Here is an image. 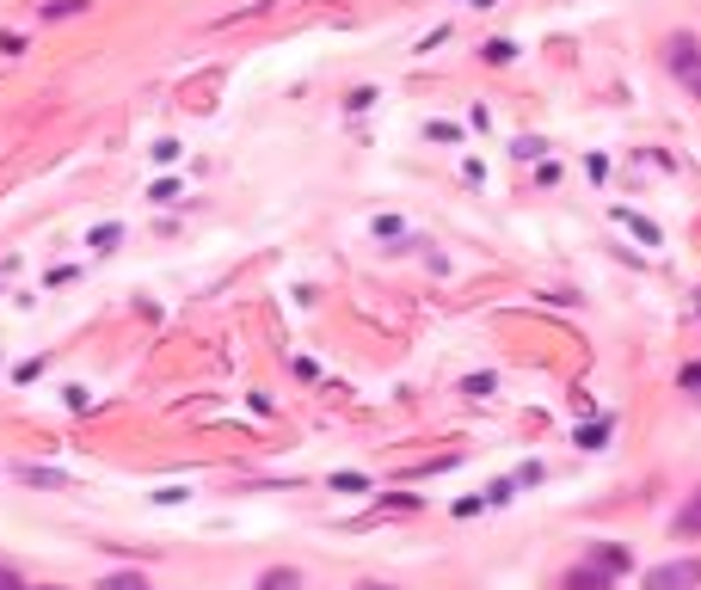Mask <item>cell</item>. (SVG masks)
<instances>
[{
    "label": "cell",
    "mask_w": 701,
    "mask_h": 590,
    "mask_svg": "<svg viewBox=\"0 0 701 590\" xmlns=\"http://www.w3.org/2000/svg\"><path fill=\"white\" fill-rule=\"evenodd\" d=\"M462 393H474V400H480V393H492V376H468Z\"/></svg>",
    "instance_id": "cell-13"
},
{
    "label": "cell",
    "mask_w": 701,
    "mask_h": 590,
    "mask_svg": "<svg viewBox=\"0 0 701 590\" xmlns=\"http://www.w3.org/2000/svg\"><path fill=\"white\" fill-rule=\"evenodd\" d=\"M511 492H517L511 480H492V486H487V499H480V504H511Z\"/></svg>",
    "instance_id": "cell-10"
},
{
    "label": "cell",
    "mask_w": 701,
    "mask_h": 590,
    "mask_svg": "<svg viewBox=\"0 0 701 590\" xmlns=\"http://www.w3.org/2000/svg\"><path fill=\"white\" fill-rule=\"evenodd\" d=\"M259 590H302V572H296V566H271V572L259 578Z\"/></svg>",
    "instance_id": "cell-6"
},
{
    "label": "cell",
    "mask_w": 701,
    "mask_h": 590,
    "mask_svg": "<svg viewBox=\"0 0 701 590\" xmlns=\"http://www.w3.org/2000/svg\"><path fill=\"white\" fill-rule=\"evenodd\" d=\"M99 590H148V578L142 572H111V578H99Z\"/></svg>",
    "instance_id": "cell-7"
},
{
    "label": "cell",
    "mask_w": 701,
    "mask_h": 590,
    "mask_svg": "<svg viewBox=\"0 0 701 590\" xmlns=\"http://www.w3.org/2000/svg\"><path fill=\"white\" fill-rule=\"evenodd\" d=\"M363 590H388V584H363Z\"/></svg>",
    "instance_id": "cell-17"
},
{
    "label": "cell",
    "mask_w": 701,
    "mask_h": 590,
    "mask_svg": "<svg viewBox=\"0 0 701 590\" xmlns=\"http://www.w3.org/2000/svg\"><path fill=\"white\" fill-rule=\"evenodd\" d=\"M683 388H689V393H695V400H701V363H689V369H683Z\"/></svg>",
    "instance_id": "cell-14"
},
{
    "label": "cell",
    "mask_w": 701,
    "mask_h": 590,
    "mask_svg": "<svg viewBox=\"0 0 701 590\" xmlns=\"http://www.w3.org/2000/svg\"><path fill=\"white\" fill-rule=\"evenodd\" d=\"M671 536H683V541H689V536H695V541H701V492H695V499H689V504H683V511H677V517H671Z\"/></svg>",
    "instance_id": "cell-5"
},
{
    "label": "cell",
    "mask_w": 701,
    "mask_h": 590,
    "mask_svg": "<svg viewBox=\"0 0 701 590\" xmlns=\"http://www.w3.org/2000/svg\"><path fill=\"white\" fill-rule=\"evenodd\" d=\"M560 590H615V578L584 560V566H567V572H560Z\"/></svg>",
    "instance_id": "cell-4"
},
{
    "label": "cell",
    "mask_w": 701,
    "mask_h": 590,
    "mask_svg": "<svg viewBox=\"0 0 701 590\" xmlns=\"http://www.w3.org/2000/svg\"><path fill=\"white\" fill-rule=\"evenodd\" d=\"M584 560H591L597 572H609V578H622L628 566H634V560H628V548H622V541H591V553H584Z\"/></svg>",
    "instance_id": "cell-3"
},
{
    "label": "cell",
    "mask_w": 701,
    "mask_h": 590,
    "mask_svg": "<svg viewBox=\"0 0 701 590\" xmlns=\"http://www.w3.org/2000/svg\"><path fill=\"white\" fill-rule=\"evenodd\" d=\"M603 443H609V419H597V424L579 431V449H603Z\"/></svg>",
    "instance_id": "cell-8"
},
{
    "label": "cell",
    "mask_w": 701,
    "mask_h": 590,
    "mask_svg": "<svg viewBox=\"0 0 701 590\" xmlns=\"http://www.w3.org/2000/svg\"><path fill=\"white\" fill-rule=\"evenodd\" d=\"M19 480H31V486H62V473H50V468H19Z\"/></svg>",
    "instance_id": "cell-11"
},
{
    "label": "cell",
    "mask_w": 701,
    "mask_h": 590,
    "mask_svg": "<svg viewBox=\"0 0 701 590\" xmlns=\"http://www.w3.org/2000/svg\"><path fill=\"white\" fill-rule=\"evenodd\" d=\"M0 590H26V584H19V572H7V566H0Z\"/></svg>",
    "instance_id": "cell-15"
},
{
    "label": "cell",
    "mask_w": 701,
    "mask_h": 590,
    "mask_svg": "<svg viewBox=\"0 0 701 590\" xmlns=\"http://www.w3.org/2000/svg\"><path fill=\"white\" fill-rule=\"evenodd\" d=\"M118 240H123V228L111 222V228H99V234H93V247H99V252H111V247H118Z\"/></svg>",
    "instance_id": "cell-12"
},
{
    "label": "cell",
    "mask_w": 701,
    "mask_h": 590,
    "mask_svg": "<svg viewBox=\"0 0 701 590\" xmlns=\"http://www.w3.org/2000/svg\"><path fill=\"white\" fill-rule=\"evenodd\" d=\"M640 590H701V560H664V566H647Z\"/></svg>",
    "instance_id": "cell-2"
},
{
    "label": "cell",
    "mask_w": 701,
    "mask_h": 590,
    "mask_svg": "<svg viewBox=\"0 0 701 590\" xmlns=\"http://www.w3.org/2000/svg\"><path fill=\"white\" fill-rule=\"evenodd\" d=\"M664 68H671V74L701 99V43L695 38H683V31H677V38H664Z\"/></svg>",
    "instance_id": "cell-1"
},
{
    "label": "cell",
    "mask_w": 701,
    "mask_h": 590,
    "mask_svg": "<svg viewBox=\"0 0 701 590\" xmlns=\"http://www.w3.org/2000/svg\"><path fill=\"white\" fill-rule=\"evenodd\" d=\"M87 0H43V19H68V13H80Z\"/></svg>",
    "instance_id": "cell-9"
},
{
    "label": "cell",
    "mask_w": 701,
    "mask_h": 590,
    "mask_svg": "<svg viewBox=\"0 0 701 590\" xmlns=\"http://www.w3.org/2000/svg\"><path fill=\"white\" fill-rule=\"evenodd\" d=\"M26 590H62V584H26Z\"/></svg>",
    "instance_id": "cell-16"
}]
</instances>
